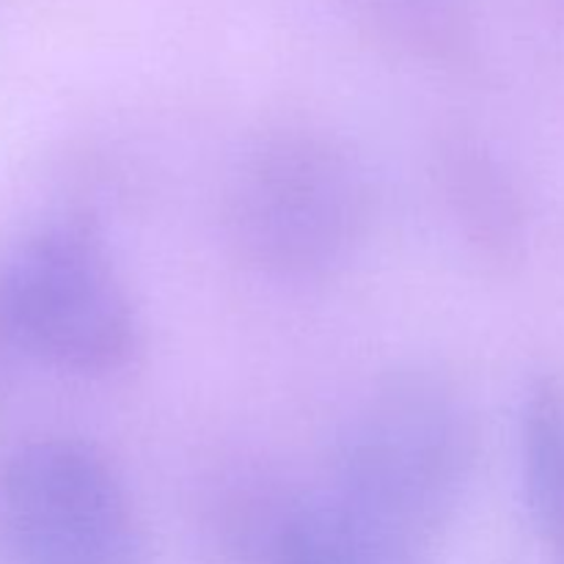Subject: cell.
<instances>
[{
  "label": "cell",
  "mask_w": 564,
  "mask_h": 564,
  "mask_svg": "<svg viewBox=\"0 0 564 564\" xmlns=\"http://www.w3.org/2000/svg\"><path fill=\"white\" fill-rule=\"evenodd\" d=\"M523 499L534 532L564 554V383L538 375L521 402Z\"/></svg>",
  "instance_id": "obj_7"
},
{
  "label": "cell",
  "mask_w": 564,
  "mask_h": 564,
  "mask_svg": "<svg viewBox=\"0 0 564 564\" xmlns=\"http://www.w3.org/2000/svg\"><path fill=\"white\" fill-rule=\"evenodd\" d=\"M9 352H17V350H14V345H11L9 336H6L3 325H0V386H3L6 369H9Z\"/></svg>",
  "instance_id": "obj_9"
},
{
  "label": "cell",
  "mask_w": 564,
  "mask_h": 564,
  "mask_svg": "<svg viewBox=\"0 0 564 564\" xmlns=\"http://www.w3.org/2000/svg\"><path fill=\"white\" fill-rule=\"evenodd\" d=\"M270 564H424V551L323 494L303 496Z\"/></svg>",
  "instance_id": "obj_6"
},
{
  "label": "cell",
  "mask_w": 564,
  "mask_h": 564,
  "mask_svg": "<svg viewBox=\"0 0 564 564\" xmlns=\"http://www.w3.org/2000/svg\"><path fill=\"white\" fill-rule=\"evenodd\" d=\"M477 463V424L444 375L408 369L380 380L339 433L336 501L427 549L466 499Z\"/></svg>",
  "instance_id": "obj_1"
},
{
  "label": "cell",
  "mask_w": 564,
  "mask_h": 564,
  "mask_svg": "<svg viewBox=\"0 0 564 564\" xmlns=\"http://www.w3.org/2000/svg\"><path fill=\"white\" fill-rule=\"evenodd\" d=\"M0 325L17 352L86 378L116 375L141 347L135 306L94 224L28 235L0 268Z\"/></svg>",
  "instance_id": "obj_3"
},
{
  "label": "cell",
  "mask_w": 564,
  "mask_h": 564,
  "mask_svg": "<svg viewBox=\"0 0 564 564\" xmlns=\"http://www.w3.org/2000/svg\"><path fill=\"white\" fill-rule=\"evenodd\" d=\"M0 562L143 564L141 518L97 446L50 435L0 460Z\"/></svg>",
  "instance_id": "obj_4"
},
{
  "label": "cell",
  "mask_w": 564,
  "mask_h": 564,
  "mask_svg": "<svg viewBox=\"0 0 564 564\" xmlns=\"http://www.w3.org/2000/svg\"><path fill=\"white\" fill-rule=\"evenodd\" d=\"M438 180L457 235L490 268L518 262L527 240V213L510 171L471 135L444 141Z\"/></svg>",
  "instance_id": "obj_5"
},
{
  "label": "cell",
  "mask_w": 564,
  "mask_h": 564,
  "mask_svg": "<svg viewBox=\"0 0 564 564\" xmlns=\"http://www.w3.org/2000/svg\"><path fill=\"white\" fill-rule=\"evenodd\" d=\"M301 501L268 471H229L209 499L215 543L231 564H270Z\"/></svg>",
  "instance_id": "obj_8"
},
{
  "label": "cell",
  "mask_w": 564,
  "mask_h": 564,
  "mask_svg": "<svg viewBox=\"0 0 564 564\" xmlns=\"http://www.w3.org/2000/svg\"><path fill=\"white\" fill-rule=\"evenodd\" d=\"M369 204L364 165L339 138L290 127L242 158L226 196V231L248 268L303 284L356 257Z\"/></svg>",
  "instance_id": "obj_2"
}]
</instances>
